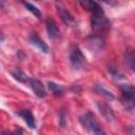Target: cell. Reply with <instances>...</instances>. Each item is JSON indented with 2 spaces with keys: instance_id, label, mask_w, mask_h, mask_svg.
I'll return each instance as SVG.
<instances>
[{
  "instance_id": "obj_1",
  "label": "cell",
  "mask_w": 135,
  "mask_h": 135,
  "mask_svg": "<svg viewBox=\"0 0 135 135\" xmlns=\"http://www.w3.org/2000/svg\"><path fill=\"white\" fill-rule=\"evenodd\" d=\"M92 28L96 34H103L109 31L110 28V21L102 12V9H99L97 12L92 13V19H91Z\"/></svg>"
},
{
  "instance_id": "obj_2",
  "label": "cell",
  "mask_w": 135,
  "mask_h": 135,
  "mask_svg": "<svg viewBox=\"0 0 135 135\" xmlns=\"http://www.w3.org/2000/svg\"><path fill=\"white\" fill-rule=\"evenodd\" d=\"M80 123L84 129H86L90 133L93 134H104V131L101 128V124L96 119L95 115L91 112L83 114L80 117Z\"/></svg>"
},
{
  "instance_id": "obj_3",
  "label": "cell",
  "mask_w": 135,
  "mask_h": 135,
  "mask_svg": "<svg viewBox=\"0 0 135 135\" xmlns=\"http://www.w3.org/2000/svg\"><path fill=\"white\" fill-rule=\"evenodd\" d=\"M121 91V103L128 110L135 109V86L123 83L120 84Z\"/></svg>"
},
{
  "instance_id": "obj_4",
  "label": "cell",
  "mask_w": 135,
  "mask_h": 135,
  "mask_svg": "<svg viewBox=\"0 0 135 135\" xmlns=\"http://www.w3.org/2000/svg\"><path fill=\"white\" fill-rule=\"evenodd\" d=\"M70 60L75 69H81L85 64V57L77 45H73L70 50Z\"/></svg>"
},
{
  "instance_id": "obj_5",
  "label": "cell",
  "mask_w": 135,
  "mask_h": 135,
  "mask_svg": "<svg viewBox=\"0 0 135 135\" xmlns=\"http://www.w3.org/2000/svg\"><path fill=\"white\" fill-rule=\"evenodd\" d=\"M57 13L60 16L61 20L66 25H69V26H76L77 22H76L75 18L73 17V15L69 11H66L65 7L62 4H60V3H57Z\"/></svg>"
},
{
  "instance_id": "obj_6",
  "label": "cell",
  "mask_w": 135,
  "mask_h": 135,
  "mask_svg": "<svg viewBox=\"0 0 135 135\" xmlns=\"http://www.w3.org/2000/svg\"><path fill=\"white\" fill-rule=\"evenodd\" d=\"M28 82H30V85H31V88H32V90H33V92L35 93L36 96L42 98V97H44V96L46 95L44 85H43L38 79L32 78V79L28 80Z\"/></svg>"
},
{
  "instance_id": "obj_7",
  "label": "cell",
  "mask_w": 135,
  "mask_h": 135,
  "mask_svg": "<svg viewBox=\"0 0 135 135\" xmlns=\"http://www.w3.org/2000/svg\"><path fill=\"white\" fill-rule=\"evenodd\" d=\"M97 107H98V110L99 112L101 113V115L109 121H113L115 119V114L113 112V110L104 102H98L97 103Z\"/></svg>"
},
{
  "instance_id": "obj_8",
  "label": "cell",
  "mask_w": 135,
  "mask_h": 135,
  "mask_svg": "<svg viewBox=\"0 0 135 135\" xmlns=\"http://www.w3.org/2000/svg\"><path fill=\"white\" fill-rule=\"evenodd\" d=\"M45 25H46L47 34L51 38H57L59 36V28L57 26V23L54 21V19L47 18L45 21Z\"/></svg>"
},
{
  "instance_id": "obj_9",
  "label": "cell",
  "mask_w": 135,
  "mask_h": 135,
  "mask_svg": "<svg viewBox=\"0 0 135 135\" xmlns=\"http://www.w3.org/2000/svg\"><path fill=\"white\" fill-rule=\"evenodd\" d=\"M30 42H31L32 44L36 45L39 50H41V51L44 52V53H46V52L49 51V46L46 45V43H45L36 33H33V34L30 36Z\"/></svg>"
},
{
  "instance_id": "obj_10",
  "label": "cell",
  "mask_w": 135,
  "mask_h": 135,
  "mask_svg": "<svg viewBox=\"0 0 135 135\" xmlns=\"http://www.w3.org/2000/svg\"><path fill=\"white\" fill-rule=\"evenodd\" d=\"M18 115L23 118V120L26 122V124H27L31 129H35V128H36L35 118H34V115L32 114L31 111H28V110H22V111H19V112H18Z\"/></svg>"
},
{
  "instance_id": "obj_11",
  "label": "cell",
  "mask_w": 135,
  "mask_h": 135,
  "mask_svg": "<svg viewBox=\"0 0 135 135\" xmlns=\"http://www.w3.org/2000/svg\"><path fill=\"white\" fill-rule=\"evenodd\" d=\"M78 2L84 9H86L91 13H94V12L101 9L100 5L97 2H95L94 0H78Z\"/></svg>"
},
{
  "instance_id": "obj_12",
  "label": "cell",
  "mask_w": 135,
  "mask_h": 135,
  "mask_svg": "<svg viewBox=\"0 0 135 135\" xmlns=\"http://www.w3.org/2000/svg\"><path fill=\"white\" fill-rule=\"evenodd\" d=\"M124 62L126 64L132 69L135 70V50L133 49H127L124 52Z\"/></svg>"
},
{
  "instance_id": "obj_13",
  "label": "cell",
  "mask_w": 135,
  "mask_h": 135,
  "mask_svg": "<svg viewBox=\"0 0 135 135\" xmlns=\"http://www.w3.org/2000/svg\"><path fill=\"white\" fill-rule=\"evenodd\" d=\"M88 44L92 50H100L103 47V40L101 37L95 35L88 39Z\"/></svg>"
},
{
  "instance_id": "obj_14",
  "label": "cell",
  "mask_w": 135,
  "mask_h": 135,
  "mask_svg": "<svg viewBox=\"0 0 135 135\" xmlns=\"http://www.w3.org/2000/svg\"><path fill=\"white\" fill-rule=\"evenodd\" d=\"M12 76H13L16 80H18V81H20V82H26V81L30 80V78L27 77V75H26L23 71H21V70H19V69H15L14 71H12Z\"/></svg>"
},
{
  "instance_id": "obj_15",
  "label": "cell",
  "mask_w": 135,
  "mask_h": 135,
  "mask_svg": "<svg viewBox=\"0 0 135 135\" xmlns=\"http://www.w3.org/2000/svg\"><path fill=\"white\" fill-rule=\"evenodd\" d=\"M49 89L51 90V92L57 96H61L63 94V88L57 83L54 82H49Z\"/></svg>"
},
{
  "instance_id": "obj_16",
  "label": "cell",
  "mask_w": 135,
  "mask_h": 135,
  "mask_svg": "<svg viewBox=\"0 0 135 135\" xmlns=\"http://www.w3.org/2000/svg\"><path fill=\"white\" fill-rule=\"evenodd\" d=\"M23 4L25 5V7H26L32 14H34V16H36L37 18H41V12L39 11V8H37V6L31 4L30 2H25V1L23 2Z\"/></svg>"
},
{
  "instance_id": "obj_17",
  "label": "cell",
  "mask_w": 135,
  "mask_h": 135,
  "mask_svg": "<svg viewBox=\"0 0 135 135\" xmlns=\"http://www.w3.org/2000/svg\"><path fill=\"white\" fill-rule=\"evenodd\" d=\"M101 3H104L107 5H111V6H114L117 4V0H97Z\"/></svg>"
},
{
  "instance_id": "obj_18",
  "label": "cell",
  "mask_w": 135,
  "mask_h": 135,
  "mask_svg": "<svg viewBox=\"0 0 135 135\" xmlns=\"http://www.w3.org/2000/svg\"><path fill=\"white\" fill-rule=\"evenodd\" d=\"M134 72H135V70H134Z\"/></svg>"
}]
</instances>
